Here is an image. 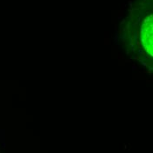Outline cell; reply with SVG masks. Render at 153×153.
Masks as SVG:
<instances>
[{
  "label": "cell",
  "instance_id": "1",
  "mask_svg": "<svg viewBox=\"0 0 153 153\" xmlns=\"http://www.w3.org/2000/svg\"><path fill=\"white\" fill-rule=\"evenodd\" d=\"M152 16H149L143 22L142 26V43L145 50L150 54V56H153V41H152Z\"/></svg>",
  "mask_w": 153,
  "mask_h": 153
}]
</instances>
